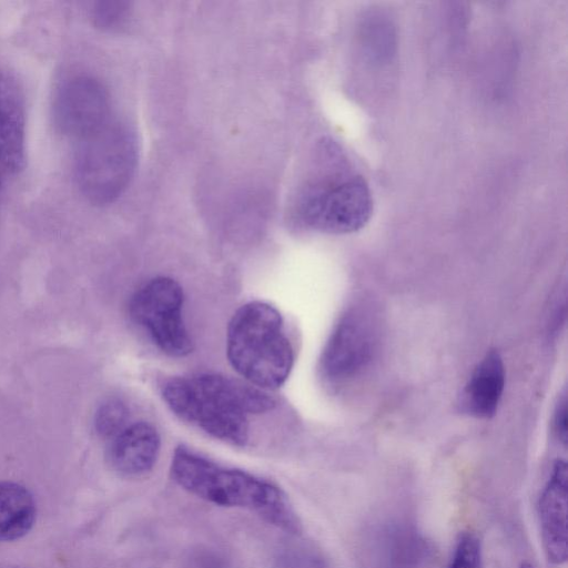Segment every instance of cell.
Returning a JSON list of instances; mask_svg holds the SVG:
<instances>
[{"mask_svg":"<svg viewBox=\"0 0 568 568\" xmlns=\"http://www.w3.org/2000/svg\"><path fill=\"white\" fill-rule=\"evenodd\" d=\"M374 209L373 195L361 175L311 189L302 200L300 215L311 229L348 234L363 229Z\"/></svg>","mask_w":568,"mask_h":568,"instance_id":"6","label":"cell"},{"mask_svg":"<svg viewBox=\"0 0 568 568\" xmlns=\"http://www.w3.org/2000/svg\"><path fill=\"white\" fill-rule=\"evenodd\" d=\"M131 17V4L121 0H102L93 3L91 19L93 24L103 31H119L124 28Z\"/></svg>","mask_w":568,"mask_h":568,"instance_id":"16","label":"cell"},{"mask_svg":"<svg viewBox=\"0 0 568 568\" xmlns=\"http://www.w3.org/2000/svg\"><path fill=\"white\" fill-rule=\"evenodd\" d=\"M26 162V104L16 79L0 72V185Z\"/></svg>","mask_w":568,"mask_h":568,"instance_id":"10","label":"cell"},{"mask_svg":"<svg viewBox=\"0 0 568 568\" xmlns=\"http://www.w3.org/2000/svg\"><path fill=\"white\" fill-rule=\"evenodd\" d=\"M36 519V503L22 485L0 480V541H13L26 536Z\"/></svg>","mask_w":568,"mask_h":568,"instance_id":"14","label":"cell"},{"mask_svg":"<svg viewBox=\"0 0 568 568\" xmlns=\"http://www.w3.org/2000/svg\"><path fill=\"white\" fill-rule=\"evenodd\" d=\"M362 30L364 47L374 61L387 60L393 54L395 33L386 18L373 14L364 21Z\"/></svg>","mask_w":568,"mask_h":568,"instance_id":"15","label":"cell"},{"mask_svg":"<svg viewBox=\"0 0 568 568\" xmlns=\"http://www.w3.org/2000/svg\"><path fill=\"white\" fill-rule=\"evenodd\" d=\"M161 395L180 419L234 446L246 444L250 416L276 405L264 389L215 373L169 378Z\"/></svg>","mask_w":568,"mask_h":568,"instance_id":"1","label":"cell"},{"mask_svg":"<svg viewBox=\"0 0 568 568\" xmlns=\"http://www.w3.org/2000/svg\"><path fill=\"white\" fill-rule=\"evenodd\" d=\"M505 388V366L500 354L490 349L475 367L465 385L459 405L476 418H490L498 408Z\"/></svg>","mask_w":568,"mask_h":568,"instance_id":"13","label":"cell"},{"mask_svg":"<svg viewBox=\"0 0 568 568\" xmlns=\"http://www.w3.org/2000/svg\"><path fill=\"white\" fill-rule=\"evenodd\" d=\"M554 428L559 440L567 443V398L566 395L559 399L554 415Z\"/></svg>","mask_w":568,"mask_h":568,"instance_id":"20","label":"cell"},{"mask_svg":"<svg viewBox=\"0 0 568 568\" xmlns=\"http://www.w3.org/2000/svg\"><path fill=\"white\" fill-rule=\"evenodd\" d=\"M128 418L126 406L121 400L110 399L97 410L95 429L101 436L111 439L128 426Z\"/></svg>","mask_w":568,"mask_h":568,"instance_id":"18","label":"cell"},{"mask_svg":"<svg viewBox=\"0 0 568 568\" xmlns=\"http://www.w3.org/2000/svg\"><path fill=\"white\" fill-rule=\"evenodd\" d=\"M567 464L558 459L538 504L545 551L548 559L556 565L567 561Z\"/></svg>","mask_w":568,"mask_h":568,"instance_id":"11","label":"cell"},{"mask_svg":"<svg viewBox=\"0 0 568 568\" xmlns=\"http://www.w3.org/2000/svg\"><path fill=\"white\" fill-rule=\"evenodd\" d=\"M74 142V175L82 195L94 205L116 201L136 170L139 149L134 130L114 114Z\"/></svg>","mask_w":568,"mask_h":568,"instance_id":"4","label":"cell"},{"mask_svg":"<svg viewBox=\"0 0 568 568\" xmlns=\"http://www.w3.org/2000/svg\"><path fill=\"white\" fill-rule=\"evenodd\" d=\"M170 474L180 487L203 500L250 509L293 535L302 531V523L287 495L267 479L222 466L183 445L172 454Z\"/></svg>","mask_w":568,"mask_h":568,"instance_id":"2","label":"cell"},{"mask_svg":"<svg viewBox=\"0 0 568 568\" xmlns=\"http://www.w3.org/2000/svg\"><path fill=\"white\" fill-rule=\"evenodd\" d=\"M519 568H534L529 562H523Z\"/></svg>","mask_w":568,"mask_h":568,"instance_id":"21","label":"cell"},{"mask_svg":"<svg viewBox=\"0 0 568 568\" xmlns=\"http://www.w3.org/2000/svg\"><path fill=\"white\" fill-rule=\"evenodd\" d=\"M377 348L372 314L362 308L347 312L336 324L321 356L323 377L335 384L355 378L367 368Z\"/></svg>","mask_w":568,"mask_h":568,"instance_id":"7","label":"cell"},{"mask_svg":"<svg viewBox=\"0 0 568 568\" xmlns=\"http://www.w3.org/2000/svg\"><path fill=\"white\" fill-rule=\"evenodd\" d=\"M226 356L248 384L264 390L281 387L295 357L281 313L262 301L240 306L227 325Z\"/></svg>","mask_w":568,"mask_h":568,"instance_id":"3","label":"cell"},{"mask_svg":"<svg viewBox=\"0 0 568 568\" xmlns=\"http://www.w3.org/2000/svg\"><path fill=\"white\" fill-rule=\"evenodd\" d=\"M183 304L181 285L171 277L158 276L134 292L129 311L161 352L184 357L193 351V342L183 320Z\"/></svg>","mask_w":568,"mask_h":568,"instance_id":"5","label":"cell"},{"mask_svg":"<svg viewBox=\"0 0 568 568\" xmlns=\"http://www.w3.org/2000/svg\"><path fill=\"white\" fill-rule=\"evenodd\" d=\"M272 568H331L326 557L310 546H293L281 550Z\"/></svg>","mask_w":568,"mask_h":568,"instance_id":"17","label":"cell"},{"mask_svg":"<svg viewBox=\"0 0 568 568\" xmlns=\"http://www.w3.org/2000/svg\"><path fill=\"white\" fill-rule=\"evenodd\" d=\"M160 449L161 437L156 428L146 422H136L111 438L108 460L121 475L141 476L153 468Z\"/></svg>","mask_w":568,"mask_h":568,"instance_id":"12","label":"cell"},{"mask_svg":"<svg viewBox=\"0 0 568 568\" xmlns=\"http://www.w3.org/2000/svg\"><path fill=\"white\" fill-rule=\"evenodd\" d=\"M448 568H483L481 544L475 532L460 534Z\"/></svg>","mask_w":568,"mask_h":568,"instance_id":"19","label":"cell"},{"mask_svg":"<svg viewBox=\"0 0 568 568\" xmlns=\"http://www.w3.org/2000/svg\"><path fill=\"white\" fill-rule=\"evenodd\" d=\"M114 115L106 88L90 75H74L58 89L53 118L58 129L74 141Z\"/></svg>","mask_w":568,"mask_h":568,"instance_id":"9","label":"cell"},{"mask_svg":"<svg viewBox=\"0 0 568 568\" xmlns=\"http://www.w3.org/2000/svg\"><path fill=\"white\" fill-rule=\"evenodd\" d=\"M364 568H427L432 542L412 524L389 519L367 531L362 546Z\"/></svg>","mask_w":568,"mask_h":568,"instance_id":"8","label":"cell"}]
</instances>
